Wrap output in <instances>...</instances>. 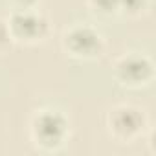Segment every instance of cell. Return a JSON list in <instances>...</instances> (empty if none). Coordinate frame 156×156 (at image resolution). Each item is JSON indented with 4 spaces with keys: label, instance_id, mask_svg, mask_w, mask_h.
<instances>
[{
    "label": "cell",
    "instance_id": "obj_4",
    "mask_svg": "<svg viewBox=\"0 0 156 156\" xmlns=\"http://www.w3.org/2000/svg\"><path fill=\"white\" fill-rule=\"evenodd\" d=\"M11 28L15 35L22 39H37L42 37L46 31V22L31 13H17L11 19Z\"/></svg>",
    "mask_w": 156,
    "mask_h": 156
},
{
    "label": "cell",
    "instance_id": "obj_2",
    "mask_svg": "<svg viewBox=\"0 0 156 156\" xmlns=\"http://www.w3.org/2000/svg\"><path fill=\"white\" fill-rule=\"evenodd\" d=\"M66 44L72 51L81 55H92L99 50V35L90 28H75L66 37Z\"/></svg>",
    "mask_w": 156,
    "mask_h": 156
},
{
    "label": "cell",
    "instance_id": "obj_6",
    "mask_svg": "<svg viewBox=\"0 0 156 156\" xmlns=\"http://www.w3.org/2000/svg\"><path fill=\"white\" fill-rule=\"evenodd\" d=\"M92 2H94V6H96L98 9H101V11H105V13H110V11H114V9L119 6L118 0H92Z\"/></svg>",
    "mask_w": 156,
    "mask_h": 156
},
{
    "label": "cell",
    "instance_id": "obj_7",
    "mask_svg": "<svg viewBox=\"0 0 156 156\" xmlns=\"http://www.w3.org/2000/svg\"><path fill=\"white\" fill-rule=\"evenodd\" d=\"M118 2H119V6H123L129 11H138L143 6V0H118Z\"/></svg>",
    "mask_w": 156,
    "mask_h": 156
},
{
    "label": "cell",
    "instance_id": "obj_9",
    "mask_svg": "<svg viewBox=\"0 0 156 156\" xmlns=\"http://www.w3.org/2000/svg\"><path fill=\"white\" fill-rule=\"evenodd\" d=\"M19 4H22V6H30V4H33L35 0H17Z\"/></svg>",
    "mask_w": 156,
    "mask_h": 156
},
{
    "label": "cell",
    "instance_id": "obj_5",
    "mask_svg": "<svg viewBox=\"0 0 156 156\" xmlns=\"http://www.w3.org/2000/svg\"><path fill=\"white\" fill-rule=\"evenodd\" d=\"M141 123H143V118L134 108H118L110 116V125L118 134H123V136H130L138 132Z\"/></svg>",
    "mask_w": 156,
    "mask_h": 156
},
{
    "label": "cell",
    "instance_id": "obj_8",
    "mask_svg": "<svg viewBox=\"0 0 156 156\" xmlns=\"http://www.w3.org/2000/svg\"><path fill=\"white\" fill-rule=\"evenodd\" d=\"M8 37H9V31H8L6 24L0 22V42H8Z\"/></svg>",
    "mask_w": 156,
    "mask_h": 156
},
{
    "label": "cell",
    "instance_id": "obj_1",
    "mask_svg": "<svg viewBox=\"0 0 156 156\" xmlns=\"http://www.w3.org/2000/svg\"><path fill=\"white\" fill-rule=\"evenodd\" d=\"M33 130L37 140L46 145V147H53L59 145L61 140L64 138L66 132V121L62 116H59L57 112H44L41 114L35 123H33Z\"/></svg>",
    "mask_w": 156,
    "mask_h": 156
},
{
    "label": "cell",
    "instance_id": "obj_3",
    "mask_svg": "<svg viewBox=\"0 0 156 156\" xmlns=\"http://www.w3.org/2000/svg\"><path fill=\"white\" fill-rule=\"evenodd\" d=\"M152 66L145 57H138V55H130L127 59H123L118 64V73L123 81L129 83H140L145 81L147 77L151 75Z\"/></svg>",
    "mask_w": 156,
    "mask_h": 156
}]
</instances>
